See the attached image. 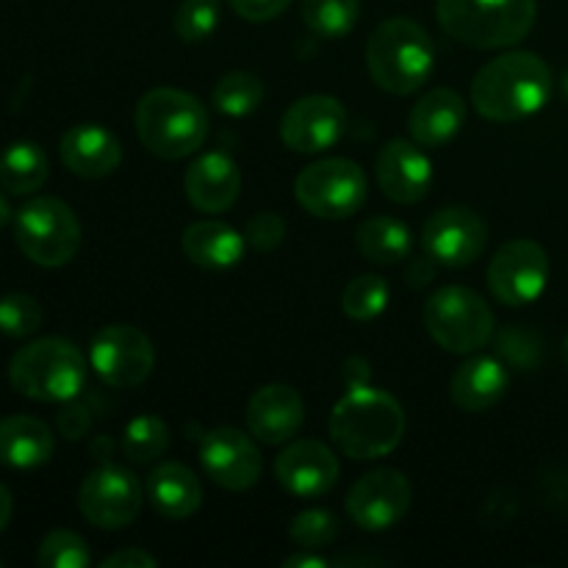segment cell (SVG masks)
I'll use <instances>...</instances> for the list:
<instances>
[{
	"label": "cell",
	"instance_id": "f35d334b",
	"mask_svg": "<svg viewBox=\"0 0 568 568\" xmlns=\"http://www.w3.org/2000/svg\"><path fill=\"white\" fill-rule=\"evenodd\" d=\"M231 9L247 22H270L288 9L292 0H227Z\"/></svg>",
	"mask_w": 568,
	"mask_h": 568
},
{
	"label": "cell",
	"instance_id": "d6a6232c",
	"mask_svg": "<svg viewBox=\"0 0 568 568\" xmlns=\"http://www.w3.org/2000/svg\"><path fill=\"white\" fill-rule=\"evenodd\" d=\"M222 17V0H183L175 11V28L178 39L186 44L205 42L211 33L216 31Z\"/></svg>",
	"mask_w": 568,
	"mask_h": 568
},
{
	"label": "cell",
	"instance_id": "4316f807",
	"mask_svg": "<svg viewBox=\"0 0 568 568\" xmlns=\"http://www.w3.org/2000/svg\"><path fill=\"white\" fill-rule=\"evenodd\" d=\"M355 247L377 266H394L414 253V233L394 216H369L355 231Z\"/></svg>",
	"mask_w": 568,
	"mask_h": 568
},
{
	"label": "cell",
	"instance_id": "603a6c76",
	"mask_svg": "<svg viewBox=\"0 0 568 568\" xmlns=\"http://www.w3.org/2000/svg\"><path fill=\"white\" fill-rule=\"evenodd\" d=\"M510 375L503 358H491V355H475L466 364L458 366L449 383V397L460 410L469 414H483V410L494 408L499 399L508 394Z\"/></svg>",
	"mask_w": 568,
	"mask_h": 568
},
{
	"label": "cell",
	"instance_id": "52a82bcc",
	"mask_svg": "<svg viewBox=\"0 0 568 568\" xmlns=\"http://www.w3.org/2000/svg\"><path fill=\"white\" fill-rule=\"evenodd\" d=\"M81 222L59 197H33L14 214V242L28 261L48 270L70 264L81 250Z\"/></svg>",
	"mask_w": 568,
	"mask_h": 568
},
{
	"label": "cell",
	"instance_id": "f6af8a7d",
	"mask_svg": "<svg viewBox=\"0 0 568 568\" xmlns=\"http://www.w3.org/2000/svg\"><path fill=\"white\" fill-rule=\"evenodd\" d=\"M11 220H14V211H11V205H9V200H6V194H0V231H3V227L9 225Z\"/></svg>",
	"mask_w": 568,
	"mask_h": 568
},
{
	"label": "cell",
	"instance_id": "836d02e7",
	"mask_svg": "<svg viewBox=\"0 0 568 568\" xmlns=\"http://www.w3.org/2000/svg\"><path fill=\"white\" fill-rule=\"evenodd\" d=\"M37 564L42 568H87L92 564V555L78 532L53 530L39 544Z\"/></svg>",
	"mask_w": 568,
	"mask_h": 568
},
{
	"label": "cell",
	"instance_id": "e0dca14e",
	"mask_svg": "<svg viewBox=\"0 0 568 568\" xmlns=\"http://www.w3.org/2000/svg\"><path fill=\"white\" fill-rule=\"evenodd\" d=\"M375 178L381 192L392 203L416 205L427 197L433 186V164L408 139H392L381 148L375 161Z\"/></svg>",
	"mask_w": 568,
	"mask_h": 568
},
{
	"label": "cell",
	"instance_id": "60d3db41",
	"mask_svg": "<svg viewBox=\"0 0 568 568\" xmlns=\"http://www.w3.org/2000/svg\"><path fill=\"white\" fill-rule=\"evenodd\" d=\"M159 560L153 558L150 552H144V549H122V552H114L109 555V558L103 560V568H153Z\"/></svg>",
	"mask_w": 568,
	"mask_h": 568
},
{
	"label": "cell",
	"instance_id": "277c9868",
	"mask_svg": "<svg viewBox=\"0 0 568 568\" xmlns=\"http://www.w3.org/2000/svg\"><path fill=\"white\" fill-rule=\"evenodd\" d=\"M211 116L194 94L159 87L136 103V133L144 148L164 161H181L205 144Z\"/></svg>",
	"mask_w": 568,
	"mask_h": 568
},
{
	"label": "cell",
	"instance_id": "b9f144b4",
	"mask_svg": "<svg viewBox=\"0 0 568 568\" xmlns=\"http://www.w3.org/2000/svg\"><path fill=\"white\" fill-rule=\"evenodd\" d=\"M436 261L430 258V255H422V258H414L410 261V266H408V272H405V281L410 283V286L414 288H422V286H427V283L433 281V277H436Z\"/></svg>",
	"mask_w": 568,
	"mask_h": 568
},
{
	"label": "cell",
	"instance_id": "9a60e30c",
	"mask_svg": "<svg viewBox=\"0 0 568 568\" xmlns=\"http://www.w3.org/2000/svg\"><path fill=\"white\" fill-rule=\"evenodd\" d=\"M410 499H414V488L403 471L375 469L349 488L347 514L361 530L381 532L408 514Z\"/></svg>",
	"mask_w": 568,
	"mask_h": 568
},
{
	"label": "cell",
	"instance_id": "1f68e13d",
	"mask_svg": "<svg viewBox=\"0 0 568 568\" xmlns=\"http://www.w3.org/2000/svg\"><path fill=\"white\" fill-rule=\"evenodd\" d=\"M392 288H388L386 277L381 275H361L347 283L342 297V308L349 320L355 322H372L386 311Z\"/></svg>",
	"mask_w": 568,
	"mask_h": 568
},
{
	"label": "cell",
	"instance_id": "44dd1931",
	"mask_svg": "<svg viewBox=\"0 0 568 568\" xmlns=\"http://www.w3.org/2000/svg\"><path fill=\"white\" fill-rule=\"evenodd\" d=\"M189 203L203 214H222L231 209L242 192V172L227 153H203L183 178Z\"/></svg>",
	"mask_w": 568,
	"mask_h": 568
},
{
	"label": "cell",
	"instance_id": "5bb4252c",
	"mask_svg": "<svg viewBox=\"0 0 568 568\" xmlns=\"http://www.w3.org/2000/svg\"><path fill=\"white\" fill-rule=\"evenodd\" d=\"M200 464L203 471L225 491H247L258 483L264 460L261 449L239 427H214L200 436Z\"/></svg>",
	"mask_w": 568,
	"mask_h": 568
},
{
	"label": "cell",
	"instance_id": "8fae6325",
	"mask_svg": "<svg viewBox=\"0 0 568 568\" xmlns=\"http://www.w3.org/2000/svg\"><path fill=\"white\" fill-rule=\"evenodd\" d=\"M144 503L142 483L122 466L103 464L89 471L78 491V508L100 530H122L139 516Z\"/></svg>",
	"mask_w": 568,
	"mask_h": 568
},
{
	"label": "cell",
	"instance_id": "f1b7e54d",
	"mask_svg": "<svg viewBox=\"0 0 568 568\" xmlns=\"http://www.w3.org/2000/svg\"><path fill=\"white\" fill-rule=\"evenodd\" d=\"M264 92V81L258 75L236 70L216 81L214 92H211V103L225 116H247L258 109Z\"/></svg>",
	"mask_w": 568,
	"mask_h": 568
},
{
	"label": "cell",
	"instance_id": "f546056e",
	"mask_svg": "<svg viewBox=\"0 0 568 568\" xmlns=\"http://www.w3.org/2000/svg\"><path fill=\"white\" fill-rule=\"evenodd\" d=\"M170 449V427L161 416L142 414L131 419L122 433V453L133 464H153Z\"/></svg>",
	"mask_w": 568,
	"mask_h": 568
},
{
	"label": "cell",
	"instance_id": "d4e9b609",
	"mask_svg": "<svg viewBox=\"0 0 568 568\" xmlns=\"http://www.w3.org/2000/svg\"><path fill=\"white\" fill-rule=\"evenodd\" d=\"M247 239L220 220H200L183 231V253L200 270H233L242 261Z\"/></svg>",
	"mask_w": 568,
	"mask_h": 568
},
{
	"label": "cell",
	"instance_id": "ba28073f",
	"mask_svg": "<svg viewBox=\"0 0 568 568\" xmlns=\"http://www.w3.org/2000/svg\"><path fill=\"white\" fill-rule=\"evenodd\" d=\"M427 333L438 347L455 355H471L494 336V311L466 286H442L422 308Z\"/></svg>",
	"mask_w": 568,
	"mask_h": 568
},
{
	"label": "cell",
	"instance_id": "8992f818",
	"mask_svg": "<svg viewBox=\"0 0 568 568\" xmlns=\"http://www.w3.org/2000/svg\"><path fill=\"white\" fill-rule=\"evenodd\" d=\"M536 0H438L444 33L475 50L519 44L536 26Z\"/></svg>",
	"mask_w": 568,
	"mask_h": 568
},
{
	"label": "cell",
	"instance_id": "8d00e7d4",
	"mask_svg": "<svg viewBox=\"0 0 568 568\" xmlns=\"http://www.w3.org/2000/svg\"><path fill=\"white\" fill-rule=\"evenodd\" d=\"M497 353L499 358L508 361L514 369L530 372L541 364V342L536 333L525 327H505L497 333Z\"/></svg>",
	"mask_w": 568,
	"mask_h": 568
},
{
	"label": "cell",
	"instance_id": "484cf974",
	"mask_svg": "<svg viewBox=\"0 0 568 568\" xmlns=\"http://www.w3.org/2000/svg\"><path fill=\"white\" fill-rule=\"evenodd\" d=\"M53 430L37 416H6L0 419V464L11 469H37L53 458Z\"/></svg>",
	"mask_w": 568,
	"mask_h": 568
},
{
	"label": "cell",
	"instance_id": "30bf717a",
	"mask_svg": "<svg viewBox=\"0 0 568 568\" xmlns=\"http://www.w3.org/2000/svg\"><path fill=\"white\" fill-rule=\"evenodd\" d=\"M89 366L109 388L142 386L155 366L148 333L133 325H105L89 344Z\"/></svg>",
	"mask_w": 568,
	"mask_h": 568
},
{
	"label": "cell",
	"instance_id": "cb8c5ba5",
	"mask_svg": "<svg viewBox=\"0 0 568 568\" xmlns=\"http://www.w3.org/2000/svg\"><path fill=\"white\" fill-rule=\"evenodd\" d=\"M144 491H148L150 505L164 519L175 521L197 514L200 503H203V486H200L197 475L178 460H164V464L155 466L150 471Z\"/></svg>",
	"mask_w": 568,
	"mask_h": 568
},
{
	"label": "cell",
	"instance_id": "7bdbcfd3",
	"mask_svg": "<svg viewBox=\"0 0 568 568\" xmlns=\"http://www.w3.org/2000/svg\"><path fill=\"white\" fill-rule=\"evenodd\" d=\"M327 566H331V560L314 555V549H300L297 555L283 560V568H327Z\"/></svg>",
	"mask_w": 568,
	"mask_h": 568
},
{
	"label": "cell",
	"instance_id": "7402d4cb",
	"mask_svg": "<svg viewBox=\"0 0 568 568\" xmlns=\"http://www.w3.org/2000/svg\"><path fill=\"white\" fill-rule=\"evenodd\" d=\"M466 122V103L455 89L438 87L422 94L408 114V131L419 148H444Z\"/></svg>",
	"mask_w": 568,
	"mask_h": 568
},
{
	"label": "cell",
	"instance_id": "7c38bea8",
	"mask_svg": "<svg viewBox=\"0 0 568 568\" xmlns=\"http://www.w3.org/2000/svg\"><path fill=\"white\" fill-rule=\"evenodd\" d=\"M549 283V255L547 250L530 239H514L488 264V288L503 305L536 303Z\"/></svg>",
	"mask_w": 568,
	"mask_h": 568
},
{
	"label": "cell",
	"instance_id": "4fadbf2b",
	"mask_svg": "<svg viewBox=\"0 0 568 568\" xmlns=\"http://www.w3.org/2000/svg\"><path fill=\"white\" fill-rule=\"evenodd\" d=\"M488 244V225L480 214L471 209H442L422 227V250L436 261L438 266H471Z\"/></svg>",
	"mask_w": 568,
	"mask_h": 568
},
{
	"label": "cell",
	"instance_id": "5b68a950",
	"mask_svg": "<svg viewBox=\"0 0 568 568\" xmlns=\"http://www.w3.org/2000/svg\"><path fill=\"white\" fill-rule=\"evenodd\" d=\"M9 383L37 403H72L87 386V358L67 338H37L11 355Z\"/></svg>",
	"mask_w": 568,
	"mask_h": 568
},
{
	"label": "cell",
	"instance_id": "9c48e42d",
	"mask_svg": "<svg viewBox=\"0 0 568 568\" xmlns=\"http://www.w3.org/2000/svg\"><path fill=\"white\" fill-rule=\"evenodd\" d=\"M366 194V172L349 159L314 161L294 181V197L316 220H347L364 209Z\"/></svg>",
	"mask_w": 568,
	"mask_h": 568
},
{
	"label": "cell",
	"instance_id": "ee69618b",
	"mask_svg": "<svg viewBox=\"0 0 568 568\" xmlns=\"http://www.w3.org/2000/svg\"><path fill=\"white\" fill-rule=\"evenodd\" d=\"M11 510H14V503H11V494L9 488L0 483V532L6 530V525L11 521Z\"/></svg>",
	"mask_w": 568,
	"mask_h": 568
},
{
	"label": "cell",
	"instance_id": "74e56055",
	"mask_svg": "<svg viewBox=\"0 0 568 568\" xmlns=\"http://www.w3.org/2000/svg\"><path fill=\"white\" fill-rule=\"evenodd\" d=\"M244 239L253 250L258 253H270V250H277L286 239V220L275 211H261L244 227Z\"/></svg>",
	"mask_w": 568,
	"mask_h": 568
},
{
	"label": "cell",
	"instance_id": "4dcf8cb0",
	"mask_svg": "<svg viewBox=\"0 0 568 568\" xmlns=\"http://www.w3.org/2000/svg\"><path fill=\"white\" fill-rule=\"evenodd\" d=\"M361 0H303V22L322 39H342L358 22Z\"/></svg>",
	"mask_w": 568,
	"mask_h": 568
},
{
	"label": "cell",
	"instance_id": "d6986e66",
	"mask_svg": "<svg viewBox=\"0 0 568 568\" xmlns=\"http://www.w3.org/2000/svg\"><path fill=\"white\" fill-rule=\"evenodd\" d=\"M305 422V403L286 383L261 386L247 403V430L264 447H281L300 433Z\"/></svg>",
	"mask_w": 568,
	"mask_h": 568
},
{
	"label": "cell",
	"instance_id": "bcb514c9",
	"mask_svg": "<svg viewBox=\"0 0 568 568\" xmlns=\"http://www.w3.org/2000/svg\"><path fill=\"white\" fill-rule=\"evenodd\" d=\"M560 355H564V364H566V369H568V333H566V338H564V347H560Z\"/></svg>",
	"mask_w": 568,
	"mask_h": 568
},
{
	"label": "cell",
	"instance_id": "2e32d148",
	"mask_svg": "<svg viewBox=\"0 0 568 568\" xmlns=\"http://www.w3.org/2000/svg\"><path fill=\"white\" fill-rule=\"evenodd\" d=\"M347 133V109L331 94H308L294 100L281 120V139L288 150L303 155L322 153Z\"/></svg>",
	"mask_w": 568,
	"mask_h": 568
},
{
	"label": "cell",
	"instance_id": "7a4b0ae2",
	"mask_svg": "<svg viewBox=\"0 0 568 568\" xmlns=\"http://www.w3.org/2000/svg\"><path fill=\"white\" fill-rule=\"evenodd\" d=\"M405 436V410L383 388L349 386L331 414V438L353 460L386 458Z\"/></svg>",
	"mask_w": 568,
	"mask_h": 568
},
{
	"label": "cell",
	"instance_id": "ffe728a7",
	"mask_svg": "<svg viewBox=\"0 0 568 568\" xmlns=\"http://www.w3.org/2000/svg\"><path fill=\"white\" fill-rule=\"evenodd\" d=\"M59 153L67 170L78 178H87V181L109 178L122 164L120 139L111 131H105L103 125H98V122L72 125L61 136Z\"/></svg>",
	"mask_w": 568,
	"mask_h": 568
},
{
	"label": "cell",
	"instance_id": "d590c367",
	"mask_svg": "<svg viewBox=\"0 0 568 568\" xmlns=\"http://www.w3.org/2000/svg\"><path fill=\"white\" fill-rule=\"evenodd\" d=\"M288 536L297 549H325L338 538V519L327 510H303L294 516Z\"/></svg>",
	"mask_w": 568,
	"mask_h": 568
},
{
	"label": "cell",
	"instance_id": "ab89813d",
	"mask_svg": "<svg viewBox=\"0 0 568 568\" xmlns=\"http://www.w3.org/2000/svg\"><path fill=\"white\" fill-rule=\"evenodd\" d=\"M89 410L83 405H70L59 414V430L67 438H81L89 430Z\"/></svg>",
	"mask_w": 568,
	"mask_h": 568
},
{
	"label": "cell",
	"instance_id": "6da1fadb",
	"mask_svg": "<svg viewBox=\"0 0 568 568\" xmlns=\"http://www.w3.org/2000/svg\"><path fill=\"white\" fill-rule=\"evenodd\" d=\"M552 94V70L530 50H510L488 61L471 81V103L488 122H519L538 114Z\"/></svg>",
	"mask_w": 568,
	"mask_h": 568
},
{
	"label": "cell",
	"instance_id": "c3c4849f",
	"mask_svg": "<svg viewBox=\"0 0 568 568\" xmlns=\"http://www.w3.org/2000/svg\"><path fill=\"white\" fill-rule=\"evenodd\" d=\"M0 566H3V560H0Z\"/></svg>",
	"mask_w": 568,
	"mask_h": 568
},
{
	"label": "cell",
	"instance_id": "e575fe53",
	"mask_svg": "<svg viewBox=\"0 0 568 568\" xmlns=\"http://www.w3.org/2000/svg\"><path fill=\"white\" fill-rule=\"evenodd\" d=\"M44 311L31 294H6L0 300V333L9 338H28L42 327Z\"/></svg>",
	"mask_w": 568,
	"mask_h": 568
},
{
	"label": "cell",
	"instance_id": "83f0119b",
	"mask_svg": "<svg viewBox=\"0 0 568 568\" xmlns=\"http://www.w3.org/2000/svg\"><path fill=\"white\" fill-rule=\"evenodd\" d=\"M48 153L37 142H14L0 155V189L14 197L39 192L48 183Z\"/></svg>",
	"mask_w": 568,
	"mask_h": 568
},
{
	"label": "cell",
	"instance_id": "7dc6e473",
	"mask_svg": "<svg viewBox=\"0 0 568 568\" xmlns=\"http://www.w3.org/2000/svg\"><path fill=\"white\" fill-rule=\"evenodd\" d=\"M564 89H566V98H568V72H566V78H564Z\"/></svg>",
	"mask_w": 568,
	"mask_h": 568
},
{
	"label": "cell",
	"instance_id": "ac0fdd59",
	"mask_svg": "<svg viewBox=\"0 0 568 568\" xmlns=\"http://www.w3.org/2000/svg\"><path fill=\"white\" fill-rule=\"evenodd\" d=\"M336 453L327 444L314 442V438H300L292 442L275 460V477L288 494L303 499L322 497L331 491L338 480Z\"/></svg>",
	"mask_w": 568,
	"mask_h": 568
},
{
	"label": "cell",
	"instance_id": "3957f363",
	"mask_svg": "<svg viewBox=\"0 0 568 568\" xmlns=\"http://www.w3.org/2000/svg\"><path fill=\"white\" fill-rule=\"evenodd\" d=\"M366 70L388 94H414L436 70V42L410 17H392L366 42Z\"/></svg>",
	"mask_w": 568,
	"mask_h": 568
}]
</instances>
